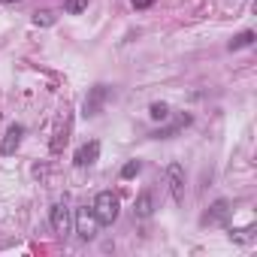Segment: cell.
Returning a JSON list of instances; mask_svg holds the SVG:
<instances>
[{"label":"cell","instance_id":"4","mask_svg":"<svg viewBox=\"0 0 257 257\" xmlns=\"http://www.w3.org/2000/svg\"><path fill=\"white\" fill-rule=\"evenodd\" d=\"M109 85H94V88L88 91V100H85V115L94 118L103 112V106H106V100H109Z\"/></svg>","mask_w":257,"mask_h":257},{"label":"cell","instance_id":"6","mask_svg":"<svg viewBox=\"0 0 257 257\" xmlns=\"http://www.w3.org/2000/svg\"><path fill=\"white\" fill-rule=\"evenodd\" d=\"M230 221V203L227 200H215L209 206V212L203 215V224H212V227H224Z\"/></svg>","mask_w":257,"mask_h":257},{"label":"cell","instance_id":"5","mask_svg":"<svg viewBox=\"0 0 257 257\" xmlns=\"http://www.w3.org/2000/svg\"><path fill=\"white\" fill-rule=\"evenodd\" d=\"M97 218H94V212L88 209V206H82V209H76V233L82 236V239H94L97 236Z\"/></svg>","mask_w":257,"mask_h":257},{"label":"cell","instance_id":"16","mask_svg":"<svg viewBox=\"0 0 257 257\" xmlns=\"http://www.w3.org/2000/svg\"><path fill=\"white\" fill-rule=\"evenodd\" d=\"M151 3H154V0H133V6H136V9H148Z\"/></svg>","mask_w":257,"mask_h":257},{"label":"cell","instance_id":"14","mask_svg":"<svg viewBox=\"0 0 257 257\" xmlns=\"http://www.w3.org/2000/svg\"><path fill=\"white\" fill-rule=\"evenodd\" d=\"M33 24H37V27H51V24H55V12H48V9L33 12Z\"/></svg>","mask_w":257,"mask_h":257},{"label":"cell","instance_id":"9","mask_svg":"<svg viewBox=\"0 0 257 257\" xmlns=\"http://www.w3.org/2000/svg\"><path fill=\"white\" fill-rule=\"evenodd\" d=\"M133 215H136V218H151V215H154V194H151V191H142L140 197H136Z\"/></svg>","mask_w":257,"mask_h":257},{"label":"cell","instance_id":"17","mask_svg":"<svg viewBox=\"0 0 257 257\" xmlns=\"http://www.w3.org/2000/svg\"><path fill=\"white\" fill-rule=\"evenodd\" d=\"M3 3H19V0H3Z\"/></svg>","mask_w":257,"mask_h":257},{"label":"cell","instance_id":"11","mask_svg":"<svg viewBox=\"0 0 257 257\" xmlns=\"http://www.w3.org/2000/svg\"><path fill=\"white\" fill-rule=\"evenodd\" d=\"M254 40H257V33H254V30H242L239 37H233V40H230V51L248 48V46H254Z\"/></svg>","mask_w":257,"mask_h":257},{"label":"cell","instance_id":"10","mask_svg":"<svg viewBox=\"0 0 257 257\" xmlns=\"http://www.w3.org/2000/svg\"><path fill=\"white\" fill-rule=\"evenodd\" d=\"M191 121H194L191 115H182L176 124H169V127H161V130H154V140H169V136H173V133H179L182 127H187Z\"/></svg>","mask_w":257,"mask_h":257},{"label":"cell","instance_id":"7","mask_svg":"<svg viewBox=\"0 0 257 257\" xmlns=\"http://www.w3.org/2000/svg\"><path fill=\"white\" fill-rule=\"evenodd\" d=\"M22 140H24V124H19V121L9 124L3 142H0V154H6V158H9V154H15V151H19V145H22Z\"/></svg>","mask_w":257,"mask_h":257},{"label":"cell","instance_id":"2","mask_svg":"<svg viewBox=\"0 0 257 257\" xmlns=\"http://www.w3.org/2000/svg\"><path fill=\"white\" fill-rule=\"evenodd\" d=\"M48 224H51V230L61 233V236H67L73 230V212L67 209V203H55L48 209Z\"/></svg>","mask_w":257,"mask_h":257},{"label":"cell","instance_id":"1","mask_svg":"<svg viewBox=\"0 0 257 257\" xmlns=\"http://www.w3.org/2000/svg\"><path fill=\"white\" fill-rule=\"evenodd\" d=\"M118 209H121V200H118L112 191H100L94 197V206H91V212H94L100 227H109L112 221L118 218Z\"/></svg>","mask_w":257,"mask_h":257},{"label":"cell","instance_id":"13","mask_svg":"<svg viewBox=\"0 0 257 257\" xmlns=\"http://www.w3.org/2000/svg\"><path fill=\"white\" fill-rule=\"evenodd\" d=\"M88 9V0H64V12L67 15H79Z\"/></svg>","mask_w":257,"mask_h":257},{"label":"cell","instance_id":"15","mask_svg":"<svg viewBox=\"0 0 257 257\" xmlns=\"http://www.w3.org/2000/svg\"><path fill=\"white\" fill-rule=\"evenodd\" d=\"M140 169H142V161H127L121 166V179H133V176H140Z\"/></svg>","mask_w":257,"mask_h":257},{"label":"cell","instance_id":"8","mask_svg":"<svg viewBox=\"0 0 257 257\" xmlns=\"http://www.w3.org/2000/svg\"><path fill=\"white\" fill-rule=\"evenodd\" d=\"M97 158H100V142L91 140V142H85L82 148H76L73 164H76V166H91V164H97Z\"/></svg>","mask_w":257,"mask_h":257},{"label":"cell","instance_id":"12","mask_svg":"<svg viewBox=\"0 0 257 257\" xmlns=\"http://www.w3.org/2000/svg\"><path fill=\"white\" fill-rule=\"evenodd\" d=\"M148 118H151V121H166V118H169V106H166V103H151V106H148Z\"/></svg>","mask_w":257,"mask_h":257},{"label":"cell","instance_id":"3","mask_svg":"<svg viewBox=\"0 0 257 257\" xmlns=\"http://www.w3.org/2000/svg\"><path fill=\"white\" fill-rule=\"evenodd\" d=\"M166 185H169V194H173L176 203H185V166L182 164H169L166 166Z\"/></svg>","mask_w":257,"mask_h":257}]
</instances>
